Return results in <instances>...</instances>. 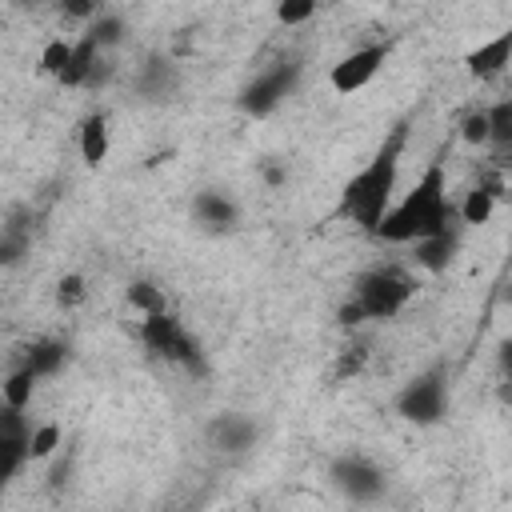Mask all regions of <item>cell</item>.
I'll use <instances>...</instances> for the list:
<instances>
[{"mask_svg": "<svg viewBox=\"0 0 512 512\" xmlns=\"http://www.w3.org/2000/svg\"><path fill=\"white\" fill-rule=\"evenodd\" d=\"M28 464V436H0V488L20 476Z\"/></svg>", "mask_w": 512, "mask_h": 512, "instance_id": "603a6c76", "label": "cell"}, {"mask_svg": "<svg viewBox=\"0 0 512 512\" xmlns=\"http://www.w3.org/2000/svg\"><path fill=\"white\" fill-rule=\"evenodd\" d=\"M68 56H72V40H68V36H52V40L40 48V72L60 76V72L68 68Z\"/></svg>", "mask_w": 512, "mask_h": 512, "instance_id": "d4e9b609", "label": "cell"}, {"mask_svg": "<svg viewBox=\"0 0 512 512\" xmlns=\"http://www.w3.org/2000/svg\"><path fill=\"white\" fill-rule=\"evenodd\" d=\"M112 76H116V60L100 56V60H96V68H92V76H88V88H104Z\"/></svg>", "mask_w": 512, "mask_h": 512, "instance_id": "4dcf8cb0", "label": "cell"}, {"mask_svg": "<svg viewBox=\"0 0 512 512\" xmlns=\"http://www.w3.org/2000/svg\"><path fill=\"white\" fill-rule=\"evenodd\" d=\"M464 64H468V72H472L476 80H496V76H504V68L512 64V32H500V36L484 40L480 48L468 52Z\"/></svg>", "mask_w": 512, "mask_h": 512, "instance_id": "4fadbf2b", "label": "cell"}, {"mask_svg": "<svg viewBox=\"0 0 512 512\" xmlns=\"http://www.w3.org/2000/svg\"><path fill=\"white\" fill-rule=\"evenodd\" d=\"M140 344H144L152 356L168 360V364H180V368H200V344L192 340V332H188V328H184V324H180L172 312L140 320Z\"/></svg>", "mask_w": 512, "mask_h": 512, "instance_id": "52a82bcc", "label": "cell"}, {"mask_svg": "<svg viewBox=\"0 0 512 512\" xmlns=\"http://www.w3.org/2000/svg\"><path fill=\"white\" fill-rule=\"evenodd\" d=\"M360 364H364V348H348V352L340 356V376H348V372H360Z\"/></svg>", "mask_w": 512, "mask_h": 512, "instance_id": "d6a6232c", "label": "cell"}, {"mask_svg": "<svg viewBox=\"0 0 512 512\" xmlns=\"http://www.w3.org/2000/svg\"><path fill=\"white\" fill-rule=\"evenodd\" d=\"M28 228H0V268H16L28 256Z\"/></svg>", "mask_w": 512, "mask_h": 512, "instance_id": "cb8c5ba5", "label": "cell"}, {"mask_svg": "<svg viewBox=\"0 0 512 512\" xmlns=\"http://www.w3.org/2000/svg\"><path fill=\"white\" fill-rule=\"evenodd\" d=\"M456 252H460V232H456V228L436 232V236L412 244L416 268H424V272H432V276H436V272H448V264L456 260Z\"/></svg>", "mask_w": 512, "mask_h": 512, "instance_id": "9a60e30c", "label": "cell"}, {"mask_svg": "<svg viewBox=\"0 0 512 512\" xmlns=\"http://www.w3.org/2000/svg\"><path fill=\"white\" fill-rule=\"evenodd\" d=\"M132 88H136V96L148 100V104L168 100V96L180 88V68H176V60H172V56H144V64H140L136 76H132Z\"/></svg>", "mask_w": 512, "mask_h": 512, "instance_id": "30bf717a", "label": "cell"}, {"mask_svg": "<svg viewBox=\"0 0 512 512\" xmlns=\"http://www.w3.org/2000/svg\"><path fill=\"white\" fill-rule=\"evenodd\" d=\"M460 140H464L468 148H488V112H484V108L464 112V120H460Z\"/></svg>", "mask_w": 512, "mask_h": 512, "instance_id": "484cf974", "label": "cell"}, {"mask_svg": "<svg viewBox=\"0 0 512 512\" xmlns=\"http://www.w3.org/2000/svg\"><path fill=\"white\" fill-rule=\"evenodd\" d=\"M124 304H128L140 320L168 312V296H164V288H160L156 280H132V284L124 288Z\"/></svg>", "mask_w": 512, "mask_h": 512, "instance_id": "ac0fdd59", "label": "cell"}, {"mask_svg": "<svg viewBox=\"0 0 512 512\" xmlns=\"http://www.w3.org/2000/svg\"><path fill=\"white\" fill-rule=\"evenodd\" d=\"M404 144H408V124H396L384 136V144L376 148V156L344 184V192H340V216L344 220H352L364 232H376V224L384 220L388 204L396 200Z\"/></svg>", "mask_w": 512, "mask_h": 512, "instance_id": "7a4b0ae2", "label": "cell"}, {"mask_svg": "<svg viewBox=\"0 0 512 512\" xmlns=\"http://www.w3.org/2000/svg\"><path fill=\"white\" fill-rule=\"evenodd\" d=\"M84 32L96 40V48H100V52H116V48L128 40V20H124L120 12H112V8H100V12H96V20H92Z\"/></svg>", "mask_w": 512, "mask_h": 512, "instance_id": "ffe728a7", "label": "cell"}, {"mask_svg": "<svg viewBox=\"0 0 512 512\" xmlns=\"http://www.w3.org/2000/svg\"><path fill=\"white\" fill-rule=\"evenodd\" d=\"M56 464H52V476H48V488L52 492H60L64 484H68V476H72V460L68 456H52Z\"/></svg>", "mask_w": 512, "mask_h": 512, "instance_id": "1f68e13d", "label": "cell"}, {"mask_svg": "<svg viewBox=\"0 0 512 512\" xmlns=\"http://www.w3.org/2000/svg\"><path fill=\"white\" fill-rule=\"evenodd\" d=\"M388 44H360V48H352V52H344L336 64H332V72H328V84H332V92H340V96H352V92H360V88H368L376 76H380V68H384V60H388Z\"/></svg>", "mask_w": 512, "mask_h": 512, "instance_id": "ba28073f", "label": "cell"}, {"mask_svg": "<svg viewBox=\"0 0 512 512\" xmlns=\"http://www.w3.org/2000/svg\"><path fill=\"white\" fill-rule=\"evenodd\" d=\"M260 180H264L268 188L288 184V164H280V160H264V164H260Z\"/></svg>", "mask_w": 512, "mask_h": 512, "instance_id": "f546056e", "label": "cell"}, {"mask_svg": "<svg viewBox=\"0 0 512 512\" xmlns=\"http://www.w3.org/2000/svg\"><path fill=\"white\" fill-rule=\"evenodd\" d=\"M36 380H52L64 364H68V348L60 344V340H36L28 352H24V360H20Z\"/></svg>", "mask_w": 512, "mask_h": 512, "instance_id": "e0dca14e", "label": "cell"}, {"mask_svg": "<svg viewBox=\"0 0 512 512\" xmlns=\"http://www.w3.org/2000/svg\"><path fill=\"white\" fill-rule=\"evenodd\" d=\"M296 80H300V64H296V60H280V64L256 72V76L240 88V100H236V104H240L244 116L264 120V116H272V112L288 100V92L296 88Z\"/></svg>", "mask_w": 512, "mask_h": 512, "instance_id": "8992f818", "label": "cell"}, {"mask_svg": "<svg viewBox=\"0 0 512 512\" xmlns=\"http://www.w3.org/2000/svg\"><path fill=\"white\" fill-rule=\"evenodd\" d=\"M36 376L24 368V364H16L4 380H0V404L4 408H12V412H28V404H32V396H36Z\"/></svg>", "mask_w": 512, "mask_h": 512, "instance_id": "d6986e66", "label": "cell"}, {"mask_svg": "<svg viewBox=\"0 0 512 512\" xmlns=\"http://www.w3.org/2000/svg\"><path fill=\"white\" fill-rule=\"evenodd\" d=\"M448 412V376L440 368H428L420 376H412L400 392H396V416L416 424V428H432L440 424Z\"/></svg>", "mask_w": 512, "mask_h": 512, "instance_id": "277c9868", "label": "cell"}, {"mask_svg": "<svg viewBox=\"0 0 512 512\" xmlns=\"http://www.w3.org/2000/svg\"><path fill=\"white\" fill-rule=\"evenodd\" d=\"M88 300V280L80 272H64L60 284H56V304L60 308H80Z\"/></svg>", "mask_w": 512, "mask_h": 512, "instance_id": "4316f807", "label": "cell"}, {"mask_svg": "<svg viewBox=\"0 0 512 512\" xmlns=\"http://www.w3.org/2000/svg\"><path fill=\"white\" fill-rule=\"evenodd\" d=\"M192 220L204 228V232H232L240 224V204L224 192V188H200L192 196Z\"/></svg>", "mask_w": 512, "mask_h": 512, "instance_id": "8fae6325", "label": "cell"}, {"mask_svg": "<svg viewBox=\"0 0 512 512\" xmlns=\"http://www.w3.org/2000/svg\"><path fill=\"white\" fill-rule=\"evenodd\" d=\"M416 296V276L400 264H380L368 268L352 296L340 304V324H364V320H392L408 308V300Z\"/></svg>", "mask_w": 512, "mask_h": 512, "instance_id": "3957f363", "label": "cell"}, {"mask_svg": "<svg viewBox=\"0 0 512 512\" xmlns=\"http://www.w3.org/2000/svg\"><path fill=\"white\" fill-rule=\"evenodd\" d=\"M104 52L96 48V40L84 32L80 40H72V56H68V68L56 76L64 88H88V76H92V68H96V60H100Z\"/></svg>", "mask_w": 512, "mask_h": 512, "instance_id": "2e32d148", "label": "cell"}, {"mask_svg": "<svg viewBox=\"0 0 512 512\" xmlns=\"http://www.w3.org/2000/svg\"><path fill=\"white\" fill-rule=\"evenodd\" d=\"M76 148H80V160L88 168H100L112 152V128H108V116L104 112H88L80 120V132H76Z\"/></svg>", "mask_w": 512, "mask_h": 512, "instance_id": "5bb4252c", "label": "cell"}, {"mask_svg": "<svg viewBox=\"0 0 512 512\" xmlns=\"http://www.w3.org/2000/svg\"><path fill=\"white\" fill-rule=\"evenodd\" d=\"M448 228H456V200L448 196V172H444V160L436 156L424 164L416 184L388 204L372 236H380L384 244H416Z\"/></svg>", "mask_w": 512, "mask_h": 512, "instance_id": "6da1fadb", "label": "cell"}, {"mask_svg": "<svg viewBox=\"0 0 512 512\" xmlns=\"http://www.w3.org/2000/svg\"><path fill=\"white\" fill-rule=\"evenodd\" d=\"M500 196H504V184H500V180H480L476 188H468V192L456 200V220H460L464 228L488 224L492 212H496V204H500Z\"/></svg>", "mask_w": 512, "mask_h": 512, "instance_id": "7c38bea8", "label": "cell"}, {"mask_svg": "<svg viewBox=\"0 0 512 512\" xmlns=\"http://www.w3.org/2000/svg\"><path fill=\"white\" fill-rule=\"evenodd\" d=\"M316 16V4L312 0H280L276 4V20L284 24V28H300V24H308Z\"/></svg>", "mask_w": 512, "mask_h": 512, "instance_id": "83f0119b", "label": "cell"}, {"mask_svg": "<svg viewBox=\"0 0 512 512\" xmlns=\"http://www.w3.org/2000/svg\"><path fill=\"white\" fill-rule=\"evenodd\" d=\"M256 436H260V428H256V420L244 416V412H220V416H212V424H208V444H212L216 452H224V456H244V452L256 444Z\"/></svg>", "mask_w": 512, "mask_h": 512, "instance_id": "9c48e42d", "label": "cell"}, {"mask_svg": "<svg viewBox=\"0 0 512 512\" xmlns=\"http://www.w3.org/2000/svg\"><path fill=\"white\" fill-rule=\"evenodd\" d=\"M484 112H488V148L496 152L512 148V100H496Z\"/></svg>", "mask_w": 512, "mask_h": 512, "instance_id": "7402d4cb", "label": "cell"}, {"mask_svg": "<svg viewBox=\"0 0 512 512\" xmlns=\"http://www.w3.org/2000/svg\"><path fill=\"white\" fill-rule=\"evenodd\" d=\"M60 448H64V432H60L56 420L32 424V432H28V460H52V456H60Z\"/></svg>", "mask_w": 512, "mask_h": 512, "instance_id": "44dd1931", "label": "cell"}, {"mask_svg": "<svg viewBox=\"0 0 512 512\" xmlns=\"http://www.w3.org/2000/svg\"><path fill=\"white\" fill-rule=\"evenodd\" d=\"M328 484L348 500V504H376L388 492L384 468L360 452H344L328 464Z\"/></svg>", "mask_w": 512, "mask_h": 512, "instance_id": "5b68a950", "label": "cell"}, {"mask_svg": "<svg viewBox=\"0 0 512 512\" xmlns=\"http://www.w3.org/2000/svg\"><path fill=\"white\" fill-rule=\"evenodd\" d=\"M60 12H64L68 20H80V24L88 28V24L96 20V12H100V8H96V0H64V8H60Z\"/></svg>", "mask_w": 512, "mask_h": 512, "instance_id": "f1b7e54d", "label": "cell"}]
</instances>
